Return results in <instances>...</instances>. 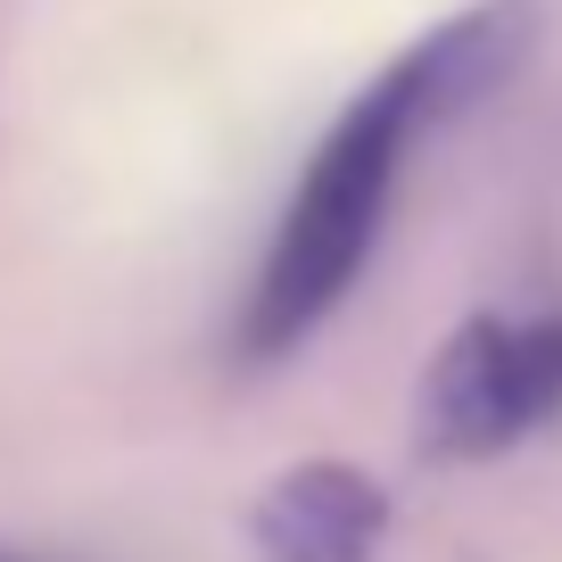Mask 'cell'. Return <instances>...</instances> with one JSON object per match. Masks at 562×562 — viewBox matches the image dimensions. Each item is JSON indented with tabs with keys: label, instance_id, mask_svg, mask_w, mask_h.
Masks as SVG:
<instances>
[{
	"label": "cell",
	"instance_id": "6da1fadb",
	"mask_svg": "<svg viewBox=\"0 0 562 562\" xmlns=\"http://www.w3.org/2000/svg\"><path fill=\"white\" fill-rule=\"evenodd\" d=\"M538 42V0H480L439 18L422 42H405L364 91L331 116V133L306 149L299 191L281 207V232L265 248L257 281L240 299V356L281 364L290 348L323 331L348 306L356 273L372 265V240L389 224V199L405 182V158L430 124L480 108Z\"/></svg>",
	"mask_w": 562,
	"mask_h": 562
},
{
	"label": "cell",
	"instance_id": "7a4b0ae2",
	"mask_svg": "<svg viewBox=\"0 0 562 562\" xmlns=\"http://www.w3.org/2000/svg\"><path fill=\"white\" fill-rule=\"evenodd\" d=\"M562 414V315H472L447 331L414 389V439L430 463L513 456Z\"/></svg>",
	"mask_w": 562,
	"mask_h": 562
},
{
	"label": "cell",
	"instance_id": "3957f363",
	"mask_svg": "<svg viewBox=\"0 0 562 562\" xmlns=\"http://www.w3.org/2000/svg\"><path fill=\"white\" fill-rule=\"evenodd\" d=\"M257 562H372L389 538V488L364 463H290L248 513Z\"/></svg>",
	"mask_w": 562,
	"mask_h": 562
},
{
	"label": "cell",
	"instance_id": "277c9868",
	"mask_svg": "<svg viewBox=\"0 0 562 562\" xmlns=\"http://www.w3.org/2000/svg\"><path fill=\"white\" fill-rule=\"evenodd\" d=\"M0 562H18V554H0Z\"/></svg>",
	"mask_w": 562,
	"mask_h": 562
}]
</instances>
